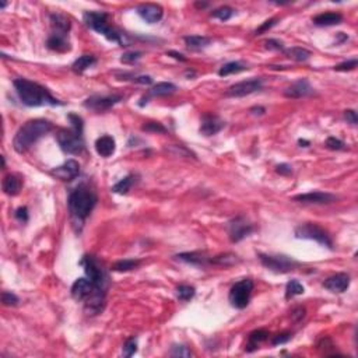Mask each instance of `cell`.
I'll return each mask as SVG.
<instances>
[{"label": "cell", "instance_id": "51", "mask_svg": "<svg viewBox=\"0 0 358 358\" xmlns=\"http://www.w3.org/2000/svg\"><path fill=\"white\" fill-rule=\"evenodd\" d=\"M276 172H277V174H280V175H283V176H290L291 174H293V167L287 163L279 164V165L276 167Z\"/></svg>", "mask_w": 358, "mask_h": 358}, {"label": "cell", "instance_id": "45", "mask_svg": "<svg viewBox=\"0 0 358 358\" xmlns=\"http://www.w3.org/2000/svg\"><path fill=\"white\" fill-rule=\"evenodd\" d=\"M280 20L277 19V17H272V19H269V20H266L265 23H262L261 24V27L255 31V34L256 35H262L263 33H266V31H269V30H272L277 23H279Z\"/></svg>", "mask_w": 358, "mask_h": 358}, {"label": "cell", "instance_id": "57", "mask_svg": "<svg viewBox=\"0 0 358 358\" xmlns=\"http://www.w3.org/2000/svg\"><path fill=\"white\" fill-rule=\"evenodd\" d=\"M207 6H208V3H206V2H196L195 3L196 9H206Z\"/></svg>", "mask_w": 358, "mask_h": 358}, {"label": "cell", "instance_id": "52", "mask_svg": "<svg viewBox=\"0 0 358 358\" xmlns=\"http://www.w3.org/2000/svg\"><path fill=\"white\" fill-rule=\"evenodd\" d=\"M305 313L306 311L304 306H297L295 309H293V312H291V319H293L294 322H300V320L305 318Z\"/></svg>", "mask_w": 358, "mask_h": 358}, {"label": "cell", "instance_id": "16", "mask_svg": "<svg viewBox=\"0 0 358 358\" xmlns=\"http://www.w3.org/2000/svg\"><path fill=\"white\" fill-rule=\"evenodd\" d=\"M95 290V286L88 277H80L73 283L72 288H70V294L72 297L78 302L85 301Z\"/></svg>", "mask_w": 358, "mask_h": 358}, {"label": "cell", "instance_id": "61", "mask_svg": "<svg viewBox=\"0 0 358 358\" xmlns=\"http://www.w3.org/2000/svg\"><path fill=\"white\" fill-rule=\"evenodd\" d=\"M6 6H7V3H0V7H2V9H5Z\"/></svg>", "mask_w": 358, "mask_h": 358}, {"label": "cell", "instance_id": "14", "mask_svg": "<svg viewBox=\"0 0 358 358\" xmlns=\"http://www.w3.org/2000/svg\"><path fill=\"white\" fill-rule=\"evenodd\" d=\"M225 128V121L221 117L213 115V113H204L202 116V125H200V135L203 136H214L218 132H221Z\"/></svg>", "mask_w": 358, "mask_h": 358}, {"label": "cell", "instance_id": "6", "mask_svg": "<svg viewBox=\"0 0 358 358\" xmlns=\"http://www.w3.org/2000/svg\"><path fill=\"white\" fill-rule=\"evenodd\" d=\"M294 236L298 240H311V241L318 242L319 245L333 249L332 236L325 228H322L315 222H304L297 225L294 229Z\"/></svg>", "mask_w": 358, "mask_h": 358}, {"label": "cell", "instance_id": "44", "mask_svg": "<svg viewBox=\"0 0 358 358\" xmlns=\"http://www.w3.org/2000/svg\"><path fill=\"white\" fill-rule=\"evenodd\" d=\"M358 65L357 58L350 59V60H345L343 63H339V65L334 66V70L336 72H350V70H354Z\"/></svg>", "mask_w": 358, "mask_h": 358}, {"label": "cell", "instance_id": "56", "mask_svg": "<svg viewBox=\"0 0 358 358\" xmlns=\"http://www.w3.org/2000/svg\"><path fill=\"white\" fill-rule=\"evenodd\" d=\"M347 39H348V37H347L344 33H337V39H336V44H341V42H344V41H347Z\"/></svg>", "mask_w": 358, "mask_h": 358}, {"label": "cell", "instance_id": "15", "mask_svg": "<svg viewBox=\"0 0 358 358\" xmlns=\"http://www.w3.org/2000/svg\"><path fill=\"white\" fill-rule=\"evenodd\" d=\"M312 94H315V90L306 78H298L284 90V97L291 98V99H300V98L309 97Z\"/></svg>", "mask_w": 358, "mask_h": 358}, {"label": "cell", "instance_id": "46", "mask_svg": "<svg viewBox=\"0 0 358 358\" xmlns=\"http://www.w3.org/2000/svg\"><path fill=\"white\" fill-rule=\"evenodd\" d=\"M318 350L323 351L325 355H329V350L336 351V347H334V344L332 343V340L329 339V337H323V339H320L319 343H318Z\"/></svg>", "mask_w": 358, "mask_h": 358}, {"label": "cell", "instance_id": "40", "mask_svg": "<svg viewBox=\"0 0 358 358\" xmlns=\"http://www.w3.org/2000/svg\"><path fill=\"white\" fill-rule=\"evenodd\" d=\"M142 56H143V52H140V51H131V52H126L122 55L121 62L125 63V65H135V63H137L142 59Z\"/></svg>", "mask_w": 358, "mask_h": 358}, {"label": "cell", "instance_id": "12", "mask_svg": "<svg viewBox=\"0 0 358 358\" xmlns=\"http://www.w3.org/2000/svg\"><path fill=\"white\" fill-rule=\"evenodd\" d=\"M293 200L300 203H309V204H332L337 202L339 197L329 192H320V190H313L308 193H301V195L294 196Z\"/></svg>", "mask_w": 358, "mask_h": 358}, {"label": "cell", "instance_id": "60", "mask_svg": "<svg viewBox=\"0 0 358 358\" xmlns=\"http://www.w3.org/2000/svg\"><path fill=\"white\" fill-rule=\"evenodd\" d=\"M2 165H3V168H6V160L3 156H2Z\"/></svg>", "mask_w": 358, "mask_h": 358}, {"label": "cell", "instance_id": "34", "mask_svg": "<svg viewBox=\"0 0 358 358\" xmlns=\"http://www.w3.org/2000/svg\"><path fill=\"white\" fill-rule=\"evenodd\" d=\"M176 298L182 302H188L196 295V288L193 286H188V284H181L176 287L175 290Z\"/></svg>", "mask_w": 358, "mask_h": 358}, {"label": "cell", "instance_id": "1", "mask_svg": "<svg viewBox=\"0 0 358 358\" xmlns=\"http://www.w3.org/2000/svg\"><path fill=\"white\" fill-rule=\"evenodd\" d=\"M13 85L20 101L26 106L37 108V106H44V105H49V106L65 105V102L53 97L49 90L45 88L44 85L31 81L28 78H16L13 81Z\"/></svg>", "mask_w": 358, "mask_h": 358}, {"label": "cell", "instance_id": "19", "mask_svg": "<svg viewBox=\"0 0 358 358\" xmlns=\"http://www.w3.org/2000/svg\"><path fill=\"white\" fill-rule=\"evenodd\" d=\"M175 259L183 262L186 265H192L196 267H204L211 265V258L206 252H182L175 255Z\"/></svg>", "mask_w": 358, "mask_h": 358}, {"label": "cell", "instance_id": "41", "mask_svg": "<svg viewBox=\"0 0 358 358\" xmlns=\"http://www.w3.org/2000/svg\"><path fill=\"white\" fill-rule=\"evenodd\" d=\"M326 149L333 151H340V150H345V143L343 140H340L337 137H327V140L325 142Z\"/></svg>", "mask_w": 358, "mask_h": 358}, {"label": "cell", "instance_id": "22", "mask_svg": "<svg viewBox=\"0 0 358 358\" xmlns=\"http://www.w3.org/2000/svg\"><path fill=\"white\" fill-rule=\"evenodd\" d=\"M49 23H51V27H52V33H58V34H66L69 35V31H70V21L69 19L66 17L65 14L60 13H52L49 14Z\"/></svg>", "mask_w": 358, "mask_h": 358}, {"label": "cell", "instance_id": "47", "mask_svg": "<svg viewBox=\"0 0 358 358\" xmlns=\"http://www.w3.org/2000/svg\"><path fill=\"white\" fill-rule=\"evenodd\" d=\"M170 150L172 151V153H175V154H179V156L192 157V158H196L195 153H193V151L188 150L185 146H175V144H172V146L170 147Z\"/></svg>", "mask_w": 358, "mask_h": 358}, {"label": "cell", "instance_id": "3", "mask_svg": "<svg viewBox=\"0 0 358 358\" xmlns=\"http://www.w3.org/2000/svg\"><path fill=\"white\" fill-rule=\"evenodd\" d=\"M52 122L46 119H31L20 128L13 139L14 150L19 154L28 151L39 139L52 132Z\"/></svg>", "mask_w": 358, "mask_h": 358}, {"label": "cell", "instance_id": "32", "mask_svg": "<svg viewBox=\"0 0 358 358\" xmlns=\"http://www.w3.org/2000/svg\"><path fill=\"white\" fill-rule=\"evenodd\" d=\"M135 182H136V176L133 174H129L128 176H125L124 179H121L119 182L115 183L111 190L113 193H117V195H126V193H129V190L135 185Z\"/></svg>", "mask_w": 358, "mask_h": 358}, {"label": "cell", "instance_id": "42", "mask_svg": "<svg viewBox=\"0 0 358 358\" xmlns=\"http://www.w3.org/2000/svg\"><path fill=\"white\" fill-rule=\"evenodd\" d=\"M142 131L149 132V133H165L167 128L160 122H147L142 126Z\"/></svg>", "mask_w": 358, "mask_h": 358}, {"label": "cell", "instance_id": "26", "mask_svg": "<svg viewBox=\"0 0 358 358\" xmlns=\"http://www.w3.org/2000/svg\"><path fill=\"white\" fill-rule=\"evenodd\" d=\"M94 65H97V58L94 55H83V56H80L73 62L72 70L77 74H81Z\"/></svg>", "mask_w": 358, "mask_h": 358}, {"label": "cell", "instance_id": "59", "mask_svg": "<svg viewBox=\"0 0 358 358\" xmlns=\"http://www.w3.org/2000/svg\"><path fill=\"white\" fill-rule=\"evenodd\" d=\"M185 74H188V76H190V77H192V76H195L196 73L193 72V70H186V72H185Z\"/></svg>", "mask_w": 358, "mask_h": 358}, {"label": "cell", "instance_id": "33", "mask_svg": "<svg viewBox=\"0 0 358 358\" xmlns=\"http://www.w3.org/2000/svg\"><path fill=\"white\" fill-rule=\"evenodd\" d=\"M142 262L139 259H122V261H117L116 263L112 265V270L113 272H119V273H126V272H132L137 267L140 266Z\"/></svg>", "mask_w": 358, "mask_h": 358}, {"label": "cell", "instance_id": "28", "mask_svg": "<svg viewBox=\"0 0 358 358\" xmlns=\"http://www.w3.org/2000/svg\"><path fill=\"white\" fill-rule=\"evenodd\" d=\"M185 41V45L188 46L189 49H193V51H200L207 48L211 44V38L204 37V35H188L183 38Z\"/></svg>", "mask_w": 358, "mask_h": 358}, {"label": "cell", "instance_id": "48", "mask_svg": "<svg viewBox=\"0 0 358 358\" xmlns=\"http://www.w3.org/2000/svg\"><path fill=\"white\" fill-rule=\"evenodd\" d=\"M291 337H293V336H291V333H288V332L279 333V334L273 336V339H272V345L286 344L287 341H290V339H291Z\"/></svg>", "mask_w": 358, "mask_h": 358}, {"label": "cell", "instance_id": "36", "mask_svg": "<svg viewBox=\"0 0 358 358\" xmlns=\"http://www.w3.org/2000/svg\"><path fill=\"white\" fill-rule=\"evenodd\" d=\"M116 77L119 80H129L137 84L149 85L153 83V77L151 76H143V74H132V73H122V74H116Z\"/></svg>", "mask_w": 358, "mask_h": 358}, {"label": "cell", "instance_id": "11", "mask_svg": "<svg viewBox=\"0 0 358 358\" xmlns=\"http://www.w3.org/2000/svg\"><path fill=\"white\" fill-rule=\"evenodd\" d=\"M124 99L121 94H111V95H91L85 99L83 105L84 108L94 112L109 111L112 106H115Z\"/></svg>", "mask_w": 358, "mask_h": 358}, {"label": "cell", "instance_id": "8", "mask_svg": "<svg viewBox=\"0 0 358 358\" xmlns=\"http://www.w3.org/2000/svg\"><path fill=\"white\" fill-rule=\"evenodd\" d=\"M254 287V281L251 279L236 281L234 286L231 287L229 294H228V301H229L231 306H234L235 309H245L251 301Z\"/></svg>", "mask_w": 358, "mask_h": 358}, {"label": "cell", "instance_id": "43", "mask_svg": "<svg viewBox=\"0 0 358 358\" xmlns=\"http://www.w3.org/2000/svg\"><path fill=\"white\" fill-rule=\"evenodd\" d=\"M2 302L6 306H17L20 302V298L12 291H3L2 293Z\"/></svg>", "mask_w": 358, "mask_h": 358}, {"label": "cell", "instance_id": "55", "mask_svg": "<svg viewBox=\"0 0 358 358\" xmlns=\"http://www.w3.org/2000/svg\"><path fill=\"white\" fill-rule=\"evenodd\" d=\"M265 112H266V109L263 106H254V108H251V113H254V115H263Z\"/></svg>", "mask_w": 358, "mask_h": 358}, {"label": "cell", "instance_id": "20", "mask_svg": "<svg viewBox=\"0 0 358 358\" xmlns=\"http://www.w3.org/2000/svg\"><path fill=\"white\" fill-rule=\"evenodd\" d=\"M46 46H48V49L58 53L69 52L72 49L69 35L58 33H51V35L48 37V41H46Z\"/></svg>", "mask_w": 358, "mask_h": 358}, {"label": "cell", "instance_id": "30", "mask_svg": "<svg viewBox=\"0 0 358 358\" xmlns=\"http://www.w3.org/2000/svg\"><path fill=\"white\" fill-rule=\"evenodd\" d=\"M245 70H248V66L245 63H242L240 60H234V62H228L225 65H222L218 70V76L227 77V76L245 72Z\"/></svg>", "mask_w": 358, "mask_h": 358}, {"label": "cell", "instance_id": "39", "mask_svg": "<svg viewBox=\"0 0 358 358\" xmlns=\"http://www.w3.org/2000/svg\"><path fill=\"white\" fill-rule=\"evenodd\" d=\"M137 352V339L136 337H131V339H128L126 341H125L124 344V348H122V354H124V357H132V355H135Z\"/></svg>", "mask_w": 358, "mask_h": 358}, {"label": "cell", "instance_id": "21", "mask_svg": "<svg viewBox=\"0 0 358 358\" xmlns=\"http://www.w3.org/2000/svg\"><path fill=\"white\" fill-rule=\"evenodd\" d=\"M115 149H116L115 139L109 135H104L95 140V150H97L98 156L108 158L115 153Z\"/></svg>", "mask_w": 358, "mask_h": 358}, {"label": "cell", "instance_id": "54", "mask_svg": "<svg viewBox=\"0 0 358 358\" xmlns=\"http://www.w3.org/2000/svg\"><path fill=\"white\" fill-rule=\"evenodd\" d=\"M167 55H168V56H171V58L176 59V60H179V62H186V58L183 56L182 53L175 52V51H170V52H167Z\"/></svg>", "mask_w": 358, "mask_h": 358}, {"label": "cell", "instance_id": "17", "mask_svg": "<svg viewBox=\"0 0 358 358\" xmlns=\"http://www.w3.org/2000/svg\"><path fill=\"white\" fill-rule=\"evenodd\" d=\"M351 279H350V274L347 273H336L327 277L323 281V287L326 290H329L330 293H337L341 294L347 291V288L350 287Z\"/></svg>", "mask_w": 358, "mask_h": 358}, {"label": "cell", "instance_id": "37", "mask_svg": "<svg viewBox=\"0 0 358 358\" xmlns=\"http://www.w3.org/2000/svg\"><path fill=\"white\" fill-rule=\"evenodd\" d=\"M234 14H235V10L232 9V7L221 6L218 7V9H215V10H213L210 16H211L213 19L221 20V21H228V20L231 19Z\"/></svg>", "mask_w": 358, "mask_h": 358}, {"label": "cell", "instance_id": "31", "mask_svg": "<svg viewBox=\"0 0 358 358\" xmlns=\"http://www.w3.org/2000/svg\"><path fill=\"white\" fill-rule=\"evenodd\" d=\"M284 55L294 62H305L311 58V51L301 46H293V48L284 49Z\"/></svg>", "mask_w": 358, "mask_h": 358}, {"label": "cell", "instance_id": "24", "mask_svg": "<svg viewBox=\"0 0 358 358\" xmlns=\"http://www.w3.org/2000/svg\"><path fill=\"white\" fill-rule=\"evenodd\" d=\"M2 188H3V192H5L6 195L17 196L20 193L21 188H23V181H21V178L16 175V174H9V175L3 178Z\"/></svg>", "mask_w": 358, "mask_h": 358}, {"label": "cell", "instance_id": "25", "mask_svg": "<svg viewBox=\"0 0 358 358\" xmlns=\"http://www.w3.org/2000/svg\"><path fill=\"white\" fill-rule=\"evenodd\" d=\"M269 339V332L265 330V329H258V330H254L248 336V343L247 347H245V351L247 352H254L255 350L259 348V345L266 341Z\"/></svg>", "mask_w": 358, "mask_h": 358}, {"label": "cell", "instance_id": "9", "mask_svg": "<svg viewBox=\"0 0 358 358\" xmlns=\"http://www.w3.org/2000/svg\"><path fill=\"white\" fill-rule=\"evenodd\" d=\"M254 231L255 225L248 220L245 215H236L227 222L228 236H229V241L234 242V244L245 240Z\"/></svg>", "mask_w": 358, "mask_h": 358}, {"label": "cell", "instance_id": "10", "mask_svg": "<svg viewBox=\"0 0 358 358\" xmlns=\"http://www.w3.org/2000/svg\"><path fill=\"white\" fill-rule=\"evenodd\" d=\"M263 88V80L262 78L254 77L249 80H244L240 83H235L231 87H228L225 91V97L229 98H242L251 95L254 92L261 91Z\"/></svg>", "mask_w": 358, "mask_h": 358}, {"label": "cell", "instance_id": "29", "mask_svg": "<svg viewBox=\"0 0 358 358\" xmlns=\"http://www.w3.org/2000/svg\"><path fill=\"white\" fill-rule=\"evenodd\" d=\"M241 262L238 255L232 254V252H227V254L217 255L214 258H211V265L215 266H222V267H231L238 265Z\"/></svg>", "mask_w": 358, "mask_h": 358}, {"label": "cell", "instance_id": "2", "mask_svg": "<svg viewBox=\"0 0 358 358\" xmlns=\"http://www.w3.org/2000/svg\"><path fill=\"white\" fill-rule=\"evenodd\" d=\"M67 119L70 122V129H60L56 133V142L62 151L66 154L77 156L84 150V121L77 113H69Z\"/></svg>", "mask_w": 358, "mask_h": 358}, {"label": "cell", "instance_id": "5", "mask_svg": "<svg viewBox=\"0 0 358 358\" xmlns=\"http://www.w3.org/2000/svg\"><path fill=\"white\" fill-rule=\"evenodd\" d=\"M109 16L105 12H85L83 16L85 26L91 28L99 35H104L105 38L111 42H115L119 46H128V42L125 39V34L119 33L109 24Z\"/></svg>", "mask_w": 358, "mask_h": 358}, {"label": "cell", "instance_id": "38", "mask_svg": "<svg viewBox=\"0 0 358 358\" xmlns=\"http://www.w3.org/2000/svg\"><path fill=\"white\" fill-rule=\"evenodd\" d=\"M170 355L171 357H185V358H189L192 357L193 354H192V351L189 350L186 345L183 344H174L172 347H171L170 350Z\"/></svg>", "mask_w": 358, "mask_h": 358}, {"label": "cell", "instance_id": "50", "mask_svg": "<svg viewBox=\"0 0 358 358\" xmlns=\"http://www.w3.org/2000/svg\"><path fill=\"white\" fill-rule=\"evenodd\" d=\"M265 45L270 51H283L284 52V44L281 41H279V39H267L266 42H265Z\"/></svg>", "mask_w": 358, "mask_h": 358}, {"label": "cell", "instance_id": "35", "mask_svg": "<svg viewBox=\"0 0 358 358\" xmlns=\"http://www.w3.org/2000/svg\"><path fill=\"white\" fill-rule=\"evenodd\" d=\"M305 293V288L298 280H290L286 286V300H291L297 295H302Z\"/></svg>", "mask_w": 358, "mask_h": 358}, {"label": "cell", "instance_id": "53", "mask_svg": "<svg viewBox=\"0 0 358 358\" xmlns=\"http://www.w3.org/2000/svg\"><path fill=\"white\" fill-rule=\"evenodd\" d=\"M344 119L348 122V124L351 125H355L358 124V116H357V112L354 111V109H345L344 111Z\"/></svg>", "mask_w": 358, "mask_h": 358}, {"label": "cell", "instance_id": "58", "mask_svg": "<svg viewBox=\"0 0 358 358\" xmlns=\"http://www.w3.org/2000/svg\"><path fill=\"white\" fill-rule=\"evenodd\" d=\"M298 144H300L301 147H309V144L311 143H309L308 140H302V139H300V140H298Z\"/></svg>", "mask_w": 358, "mask_h": 358}, {"label": "cell", "instance_id": "18", "mask_svg": "<svg viewBox=\"0 0 358 358\" xmlns=\"http://www.w3.org/2000/svg\"><path fill=\"white\" fill-rule=\"evenodd\" d=\"M137 14L142 17V19L149 23V24H156L160 20L163 19L164 10L163 7L156 3H144L136 9Z\"/></svg>", "mask_w": 358, "mask_h": 358}, {"label": "cell", "instance_id": "13", "mask_svg": "<svg viewBox=\"0 0 358 358\" xmlns=\"http://www.w3.org/2000/svg\"><path fill=\"white\" fill-rule=\"evenodd\" d=\"M51 175L58 178L60 181H63V182H70V181L76 179L80 175V164L76 160H67L62 165L53 168L51 171Z\"/></svg>", "mask_w": 358, "mask_h": 358}, {"label": "cell", "instance_id": "49", "mask_svg": "<svg viewBox=\"0 0 358 358\" xmlns=\"http://www.w3.org/2000/svg\"><path fill=\"white\" fill-rule=\"evenodd\" d=\"M14 217L16 220H19L20 222H27L30 220V213H28V208L26 206H21L16 211H14Z\"/></svg>", "mask_w": 358, "mask_h": 358}, {"label": "cell", "instance_id": "4", "mask_svg": "<svg viewBox=\"0 0 358 358\" xmlns=\"http://www.w3.org/2000/svg\"><path fill=\"white\" fill-rule=\"evenodd\" d=\"M98 196L95 190L87 185H78L77 188L70 190L67 197V206L72 218L76 222H84L85 218L91 214L97 206Z\"/></svg>", "mask_w": 358, "mask_h": 358}, {"label": "cell", "instance_id": "23", "mask_svg": "<svg viewBox=\"0 0 358 358\" xmlns=\"http://www.w3.org/2000/svg\"><path fill=\"white\" fill-rule=\"evenodd\" d=\"M343 21V14L336 13V12H326L315 16L312 19V23L318 27H330L337 26Z\"/></svg>", "mask_w": 358, "mask_h": 358}, {"label": "cell", "instance_id": "27", "mask_svg": "<svg viewBox=\"0 0 358 358\" xmlns=\"http://www.w3.org/2000/svg\"><path fill=\"white\" fill-rule=\"evenodd\" d=\"M178 90L174 83H168V81H161V83H157L156 85H153L150 91H149V95L147 97H167V95H171Z\"/></svg>", "mask_w": 358, "mask_h": 358}, {"label": "cell", "instance_id": "7", "mask_svg": "<svg viewBox=\"0 0 358 358\" xmlns=\"http://www.w3.org/2000/svg\"><path fill=\"white\" fill-rule=\"evenodd\" d=\"M258 258L267 270L274 272V273L286 274L301 267L300 262L290 258V256H286V255L258 254Z\"/></svg>", "mask_w": 358, "mask_h": 358}]
</instances>
